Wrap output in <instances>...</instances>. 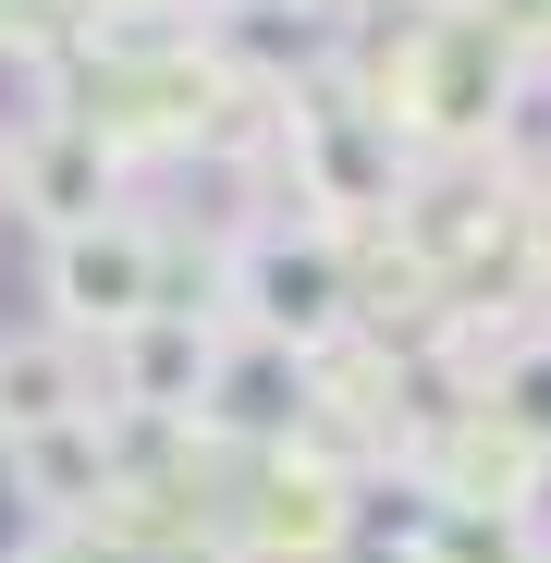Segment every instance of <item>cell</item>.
Returning a JSON list of instances; mask_svg holds the SVG:
<instances>
[{"label":"cell","instance_id":"3957f363","mask_svg":"<svg viewBox=\"0 0 551 563\" xmlns=\"http://www.w3.org/2000/svg\"><path fill=\"white\" fill-rule=\"evenodd\" d=\"M209 367H221V319H184V307H147L135 331L99 343L111 405H147V417H197L209 405Z\"/></svg>","mask_w":551,"mask_h":563},{"label":"cell","instance_id":"ba28073f","mask_svg":"<svg viewBox=\"0 0 551 563\" xmlns=\"http://www.w3.org/2000/svg\"><path fill=\"white\" fill-rule=\"evenodd\" d=\"M539 465H551V453H527L491 405H466V429H453V453H441V503H515Z\"/></svg>","mask_w":551,"mask_h":563},{"label":"cell","instance_id":"9c48e42d","mask_svg":"<svg viewBox=\"0 0 551 563\" xmlns=\"http://www.w3.org/2000/svg\"><path fill=\"white\" fill-rule=\"evenodd\" d=\"M257 527H269V539H307V551H331L355 515H343V478H331V465H269Z\"/></svg>","mask_w":551,"mask_h":563},{"label":"cell","instance_id":"8fae6325","mask_svg":"<svg viewBox=\"0 0 551 563\" xmlns=\"http://www.w3.org/2000/svg\"><path fill=\"white\" fill-rule=\"evenodd\" d=\"M478 405H491L527 453H551V331H539V343H515V355L491 367V393H478Z\"/></svg>","mask_w":551,"mask_h":563},{"label":"cell","instance_id":"30bf717a","mask_svg":"<svg viewBox=\"0 0 551 563\" xmlns=\"http://www.w3.org/2000/svg\"><path fill=\"white\" fill-rule=\"evenodd\" d=\"M429 563H539L515 503H441L429 515Z\"/></svg>","mask_w":551,"mask_h":563},{"label":"cell","instance_id":"7a4b0ae2","mask_svg":"<svg viewBox=\"0 0 551 563\" xmlns=\"http://www.w3.org/2000/svg\"><path fill=\"white\" fill-rule=\"evenodd\" d=\"M37 295H49V331H74V343L135 331V319L159 307V221H111V209H99V221L49 233Z\"/></svg>","mask_w":551,"mask_h":563},{"label":"cell","instance_id":"277c9868","mask_svg":"<svg viewBox=\"0 0 551 563\" xmlns=\"http://www.w3.org/2000/svg\"><path fill=\"white\" fill-rule=\"evenodd\" d=\"M0 184H13V209L37 233H74V221H99V197H111V147H99L86 111H49L25 147H0Z\"/></svg>","mask_w":551,"mask_h":563},{"label":"cell","instance_id":"8992f818","mask_svg":"<svg viewBox=\"0 0 551 563\" xmlns=\"http://www.w3.org/2000/svg\"><path fill=\"white\" fill-rule=\"evenodd\" d=\"M62 417H99V367H86V343H74V331L0 343V441L62 429Z\"/></svg>","mask_w":551,"mask_h":563},{"label":"cell","instance_id":"7c38bea8","mask_svg":"<svg viewBox=\"0 0 551 563\" xmlns=\"http://www.w3.org/2000/svg\"><path fill=\"white\" fill-rule=\"evenodd\" d=\"M527 269L551 282V184H539V197H527Z\"/></svg>","mask_w":551,"mask_h":563},{"label":"cell","instance_id":"52a82bcc","mask_svg":"<svg viewBox=\"0 0 551 563\" xmlns=\"http://www.w3.org/2000/svg\"><path fill=\"white\" fill-rule=\"evenodd\" d=\"M13 478H25L49 515H74V503H111V441H99V417L25 429V441H13Z\"/></svg>","mask_w":551,"mask_h":563},{"label":"cell","instance_id":"5b68a950","mask_svg":"<svg viewBox=\"0 0 551 563\" xmlns=\"http://www.w3.org/2000/svg\"><path fill=\"white\" fill-rule=\"evenodd\" d=\"M307 405H319V380H307V355H295V343H269V331H221V367H209L197 429L295 441V429H307Z\"/></svg>","mask_w":551,"mask_h":563},{"label":"cell","instance_id":"6da1fadb","mask_svg":"<svg viewBox=\"0 0 551 563\" xmlns=\"http://www.w3.org/2000/svg\"><path fill=\"white\" fill-rule=\"evenodd\" d=\"M233 307H245V331L295 343V355L343 343L355 331V245L331 221L319 233H245L233 245Z\"/></svg>","mask_w":551,"mask_h":563}]
</instances>
